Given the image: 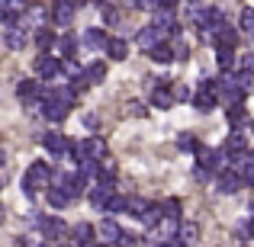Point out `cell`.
I'll return each instance as SVG.
<instances>
[{
  "instance_id": "6da1fadb",
  "label": "cell",
  "mask_w": 254,
  "mask_h": 247,
  "mask_svg": "<svg viewBox=\"0 0 254 247\" xmlns=\"http://www.w3.org/2000/svg\"><path fill=\"white\" fill-rule=\"evenodd\" d=\"M55 183V170H52L49 161H32L26 167V177H23V193L26 196H36L39 190Z\"/></svg>"
},
{
  "instance_id": "7a4b0ae2",
  "label": "cell",
  "mask_w": 254,
  "mask_h": 247,
  "mask_svg": "<svg viewBox=\"0 0 254 247\" xmlns=\"http://www.w3.org/2000/svg\"><path fill=\"white\" fill-rule=\"evenodd\" d=\"M71 157H74V161H84V157H97V161H103V157H106V142H103V138H84V142L71 145Z\"/></svg>"
},
{
  "instance_id": "3957f363",
  "label": "cell",
  "mask_w": 254,
  "mask_h": 247,
  "mask_svg": "<svg viewBox=\"0 0 254 247\" xmlns=\"http://www.w3.org/2000/svg\"><path fill=\"white\" fill-rule=\"evenodd\" d=\"M16 97H19V103H23L26 109H36V106H42V99H45V87L39 81H19Z\"/></svg>"
},
{
  "instance_id": "277c9868",
  "label": "cell",
  "mask_w": 254,
  "mask_h": 247,
  "mask_svg": "<svg viewBox=\"0 0 254 247\" xmlns=\"http://www.w3.org/2000/svg\"><path fill=\"white\" fill-rule=\"evenodd\" d=\"M196 164L199 167H206V170H216V173H225L229 170V151H209V148H199L196 151Z\"/></svg>"
},
{
  "instance_id": "5b68a950",
  "label": "cell",
  "mask_w": 254,
  "mask_h": 247,
  "mask_svg": "<svg viewBox=\"0 0 254 247\" xmlns=\"http://www.w3.org/2000/svg\"><path fill=\"white\" fill-rule=\"evenodd\" d=\"M52 186H62L71 199H77V196H84V190H87V177L81 170L77 173H55V183Z\"/></svg>"
},
{
  "instance_id": "8992f818",
  "label": "cell",
  "mask_w": 254,
  "mask_h": 247,
  "mask_svg": "<svg viewBox=\"0 0 254 247\" xmlns=\"http://www.w3.org/2000/svg\"><path fill=\"white\" fill-rule=\"evenodd\" d=\"M32 68H36V74H42V77H58L62 74V58H55L52 51H39L36 58H32Z\"/></svg>"
},
{
  "instance_id": "52a82bcc",
  "label": "cell",
  "mask_w": 254,
  "mask_h": 247,
  "mask_svg": "<svg viewBox=\"0 0 254 247\" xmlns=\"http://www.w3.org/2000/svg\"><path fill=\"white\" fill-rule=\"evenodd\" d=\"M116 196V186H113V180H100L97 186H90V205L97 212H106V205H110V199Z\"/></svg>"
},
{
  "instance_id": "ba28073f",
  "label": "cell",
  "mask_w": 254,
  "mask_h": 247,
  "mask_svg": "<svg viewBox=\"0 0 254 247\" xmlns=\"http://www.w3.org/2000/svg\"><path fill=\"white\" fill-rule=\"evenodd\" d=\"M45 19H52V6H42V3H29L26 6V13H23V26L26 29H42L45 26Z\"/></svg>"
},
{
  "instance_id": "9c48e42d",
  "label": "cell",
  "mask_w": 254,
  "mask_h": 247,
  "mask_svg": "<svg viewBox=\"0 0 254 247\" xmlns=\"http://www.w3.org/2000/svg\"><path fill=\"white\" fill-rule=\"evenodd\" d=\"M151 26H155V29H161L164 36H174V32H177V13H174V6H161V10H155L151 13Z\"/></svg>"
},
{
  "instance_id": "30bf717a",
  "label": "cell",
  "mask_w": 254,
  "mask_h": 247,
  "mask_svg": "<svg viewBox=\"0 0 254 247\" xmlns=\"http://www.w3.org/2000/svg\"><path fill=\"white\" fill-rule=\"evenodd\" d=\"M39 228H42V238L45 241H62V238H68L71 235V228L62 222V218H39Z\"/></svg>"
},
{
  "instance_id": "8fae6325",
  "label": "cell",
  "mask_w": 254,
  "mask_h": 247,
  "mask_svg": "<svg viewBox=\"0 0 254 247\" xmlns=\"http://www.w3.org/2000/svg\"><path fill=\"white\" fill-rule=\"evenodd\" d=\"M39 109H42V116L49 119V122H64V119H68V112H71V106L62 103L58 97H49V99H42V106H39Z\"/></svg>"
},
{
  "instance_id": "7c38bea8",
  "label": "cell",
  "mask_w": 254,
  "mask_h": 247,
  "mask_svg": "<svg viewBox=\"0 0 254 247\" xmlns=\"http://www.w3.org/2000/svg\"><path fill=\"white\" fill-rule=\"evenodd\" d=\"M174 103H177V97L168 87V81H155V87H151V106L155 109H171Z\"/></svg>"
},
{
  "instance_id": "4fadbf2b",
  "label": "cell",
  "mask_w": 254,
  "mask_h": 247,
  "mask_svg": "<svg viewBox=\"0 0 254 247\" xmlns=\"http://www.w3.org/2000/svg\"><path fill=\"white\" fill-rule=\"evenodd\" d=\"M245 186V173H238V170H225V173H219V193L222 196H232V193H238Z\"/></svg>"
},
{
  "instance_id": "5bb4252c",
  "label": "cell",
  "mask_w": 254,
  "mask_h": 247,
  "mask_svg": "<svg viewBox=\"0 0 254 247\" xmlns=\"http://www.w3.org/2000/svg\"><path fill=\"white\" fill-rule=\"evenodd\" d=\"M123 235H126V231L119 228L113 218H103V222L97 225V238H100V244H119V241H123Z\"/></svg>"
},
{
  "instance_id": "9a60e30c",
  "label": "cell",
  "mask_w": 254,
  "mask_h": 247,
  "mask_svg": "<svg viewBox=\"0 0 254 247\" xmlns=\"http://www.w3.org/2000/svg\"><path fill=\"white\" fill-rule=\"evenodd\" d=\"M3 45L10 51H19V49H26V26H3Z\"/></svg>"
},
{
  "instance_id": "2e32d148",
  "label": "cell",
  "mask_w": 254,
  "mask_h": 247,
  "mask_svg": "<svg viewBox=\"0 0 254 247\" xmlns=\"http://www.w3.org/2000/svg\"><path fill=\"white\" fill-rule=\"evenodd\" d=\"M74 10L77 6L71 3V0H55V3H52V23L55 26H68L71 19H74Z\"/></svg>"
},
{
  "instance_id": "e0dca14e",
  "label": "cell",
  "mask_w": 254,
  "mask_h": 247,
  "mask_svg": "<svg viewBox=\"0 0 254 247\" xmlns=\"http://www.w3.org/2000/svg\"><path fill=\"white\" fill-rule=\"evenodd\" d=\"M164 39H168V36H164L161 29H155V26H145V29H142V32L135 36V42H138V49L151 51V49H158V45H161Z\"/></svg>"
},
{
  "instance_id": "ac0fdd59",
  "label": "cell",
  "mask_w": 254,
  "mask_h": 247,
  "mask_svg": "<svg viewBox=\"0 0 254 247\" xmlns=\"http://www.w3.org/2000/svg\"><path fill=\"white\" fill-rule=\"evenodd\" d=\"M42 145H45V151H49L52 157L64 154V151H71V145L64 142V135H62V132H49V135H42Z\"/></svg>"
},
{
  "instance_id": "d6986e66",
  "label": "cell",
  "mask_w": 254,
  "mask_h": 247,
  "mask_svg": "<svg viewBox=\"0 0 254 247\" xmlns=\"http://www.w3.org/2000/svg\"><path fill=\"white\" fill-rule=\"evenodd\" d=\"M93 235H97V228H93L90 222H77V225H71V241H74V244H90V241H93Z\"/></svg>"
},
{
  "instance_id": "ffe728a7",
  "label": "cell",
  "mask_w": 254,
  "mask_h": 247,
  "mask_svg": "<svg viewBox=\"0 0 254 247\" xmlns=\"http://www.w3.org/2000/svg\"><path fill=\"white\" fill-rule=\"evenodd\" d=\"M106 42H110V36H106L103 29H87L84 36H81L84 49H106Z\"/></svg>"
},
{
  "instance_id": "44dd1931",
  "label": "cell",
  "mask_w": 254,
  "mask_h": 247,
  "mask_svg": "<svg viewBox=\"0 0 254 247\" xmlns=\"http://www.w3.org/2000/svg\"><path fill=\"white\" fill-rule=\"evenodd\" d=\"M106 55H110L113 61H126V58H129V42H126V39H116V36H113L110 42H106Z\"/></svg>"
},
{
  "instance_id": "7402d4cb",
  "label": "cell",
  "mask_w": 254,
  "mask_h": 247,
  "mask_svg": "<svg viewBox=\"0 0 254 247\" xmlns=\"http://www.w3.org/2000/svg\"><path fill=\"white\" fill-rule=\"evenodd\" d=\"M84 77L90 81V87H93V84H103V81H106V64H103V61L87 64V68H84Z\"/></svg>"
},
{
  "instance_id": "603a6c76",
  "label": "cell",
  "mask_w": 254,
  "mask_h": 247,
  "mask_svg": "<svg viewBox=\"0 0 254 247\" xmlns=\"http://www.w3.org/2000/svg\"><path fill=\"white\" fill-rule=\"evenodd\" d=\"M148 55H151V61H158V64H168V61H174V58H177V55H174V45H171V42H161L158 49H151Z\"/></svg>"
},
{
  "instance_id": "cb8c5ba5",
  "label": "cell",
  "mask_w": 254,
  "mask_h": 247,
  "mask_svg": "<svg viewBox=\"0 0 254 247\" xmlns=\"http://www.w3.org/2000/svg\"><path fill=\"white\" fill-rule=\"evenodd\" d=\"M225 151H229L232 157H238V154H248V145H245V138L238 135V132H232V135L225 138Z\"/></svg>"
},
{
  "instance_id": "d4e9b609",
  "label": "cell",
  "mask_w": 254,
  "mask_h": 247,
  "mask_svg": "<svg viewBox=\"0 0 254 247\" xmlns=\"http://www.w3.org/2000/svg\"><path fill=\"white\" fill-rule=\"evenodd\" d=\"M158 235H161V238H180V218L164 215L161 225H158Z\"/></svg>"
},
{
  "instance_id": "484cf974",
  "label": "cell",
  "mask_w": 254,
  "mask_h": 247,
  "mask_svg": "<svg viewBox=\"0 0 254 247\" xmlns=\"http://www.w3.org/2000/svg\"><path fill=\"white\" fill-rule=\"evenodd\" d=\"M32 42L39 45V51H49V49H55V45H58V39H55V36H52V32H49V29L42 26V29H36V36H32Z\"/></svg>"
},
{
  "instance_id": "4316f807",
  "label": "cell",
  "mask_w": 254,
  "mask_h": 247,
  "mask_svg": "<svg viewBox=\"0 0 254 247\" xmlns=\"http://www.w3.org/2000/svg\"><path fill=\"white\" fill-rule=\"evenodd\" d=\"M216 45H229V49H235V45H238V32L232 29L229 23H222V26H219V39H216Z\"/></svg>"
},
{
  "instance_id": "83f0119b",
  "label": "cell",
  "mask_w": 254,
  "mask_h": 247,
  "mask_svg": "<svg viewBox=\"0 0 254 247\" xmlns=\"http://www.w3.org/2000/svg\"><path fill=\"white\" fill-rule=\"evenodd\" d=\"M68 202H71V196L62 190V186H52V190H49V205H52V209H64Z\"/></svg>"
},
{
  "instance_id": "f1b7e54d",
  "label": "cell",
  "mask_w": 254,
  "mask_h": 247,
  "mask_svg": "<svg viewBox=\"0 0 254 247\" xmlns=\"http://www.w3.org/2000/svg\"><path fill=\"white\" fill-rule=\"evenodd\" d=\"M232 58H235V49H229V45H216V64L222 71L232 68Z\"/></svg>"
},
{
  "instance_id": "f546056e",
  "label": "cell",
  "mask_w": 254,
  "mask_h": 247,
  "mask_svg": "<svg viewBox=\"0 0 254 247\" xmlns=\"http://www.w3.org/2000/svg\"><path fill=\"white\" fill-rule=\"evenodd\" d=\"M161 218H164V209H161V205H155V202H151V205H148V212L142 215V222L148 225V228H158V225H161Z\"/></svg>"
},
{
  "instance_id": "4dcf8cb0",
  "label": "cell",
  "mask_w": 254,
  "mask_h": 247,
  "mask_svg": "<svg viewBox=\"0 0 254 247\" xmlns=\"http://www.w3.org/2000/svg\"><path fill=\"white\" fill-rule=\"evenodd\" d=\"M196 241H199V228H196V225H193V222L180 225V244L190 247V244H196Z\"/></svg>"
},
{
  "instance_id": "1f68e13d",
  "label": "cell",
  "mask_w": 254,
  "mask_h": 247,
  "mask_svg": "<svg viewBox=\"0 0 254 247\" xmlns=\"http://www.w3.org/2000/svg\"><path fill=\"white\" fill-rule=\"evenodd\" d=\"M55 49H58V55H62V58H71V55H74V49H77V39L74 36H62Z\"/></svg>"
},
{
  "instance_id": "d6a6232c",
  "label": "cell",
  "mask_w": 254,
  "mask_h": 247,
  "mask_svg": "<svg viewBox=\"0 0 254 247\" xmlns=\"http://www.w3.org/2000/svg\"><path fill=\"white\" fill-rule=\"evenodd\" d=\"M225 119H229L232 125H242V122H248V112H245V106L238 103V106H229V109H225Z\"/></svg>"
},
{
  "instance_id": "836d02e7",
  "label": "cell",
  "mask_w": 254,
  "mask_h": 247,
  "mask_svg": "<svg viewBox=\"0 0 254 247\" xmlns=\"http://www.w3.org/2000/svg\"><path fill=\"white\" fill-rule=\"evenodd\" d=\"M77 170L84 177H100V161L97 157H84V161H77Z\"/></svg>"
},
{
  "instance_id": "e575fe53",
  "label": "cell",
  "mask_w": 254,
  "mask_h": 247,
  "mask_svg": "<svg viewBox=\"0 0 254 247\" xmlns=\"http://www.w3.org/2000/svg\"><path fill=\"white\" fill-rule=\"evenodd\" d=\"M0 6H3V13H10V16H16V13H26V6H29V0H0Z\"/></svg>"
},
{
  "instance_id": "d590c367",
  "label": "cell",
  "mask_w": 254,
  "mask_h": 247,
  "mask_svg": "<svg viewBox=\"0 0 254 247\" xmlns=\"http://www.w3.org/2000/svg\"><path fill=\"white\" fill-rule=\"evenodd\" d=\"M62 71L68 74V81H74V77H81V74H84V68L74 61V58H62Z\"/></svg>"
},
{
  "instance_id": "8d00e7d4",
  "label": "cell",
  "mask_w": 254,
  "mask_h": 247,
  "mask_svg": "<svg viewBox=\"0 0 254 247\" xmlns=\"http://www.w3.org/2000/svg\"><path fill=\"white\" fill-rule=\"evenodd\" d=\"M238 26H242V32L254 36V6H245V10H242V19H238Z\"/></svg>"
},
{
  "instance_id": "74e56055",
  "label": "cell",
  "mask_w": 254,
  "mask_h": 247,
  "mask_svg": "<svg viewBox=\"0 0 254 247\" xmlns=\"http://www.w3.org/2000/svg\"><path fill=\"white\" fill-rule=\"evenodd\" d=\"M148 205H151V202H145V199H138V196H129V212H132L135 218H142L145 212H148Z\"/></svg>"
},
{
  "instance_id": "f35d334b",
  "label": "cell",
  "mask_w": 254,
  "mask_h": 247,
  "mask_svg": "<svg viewBox=\"0 0 254 247\" xmlns=\"http://www.w3.org/2000/svg\"><path fill=\"white\" fill-rule=\"evenodd\" d=\"M106 212H113V215H116V212H129V196H113L110 205H106Z\"/></svg>"
},
{
  "instance_id": "ab89813d",
  "label": "cell",
  "mask_w": 254,
  "mask_h": 247,
  "mask_svg": "<svg viewBox=\"0 0 254 247\" xmlns=\"http://www.w3.org/2000/svg\"><path fill=\"white\" fill-rule=\"evenodd\" d=\"M113 173H116V161L106 154L103 161H100V180H113Z\"/></svg>"
},
{
  "instance_id": "60d3db41",
  "label": "cell",
  "mask_w": 254,
  "mask_h": 247,
  "mask_svg": "<svg viewBox=\"0 0 254 247\" xmlns=\"http://www.w3.org/2000/svg\"><path fill=\"white\" fill-rule=\"evenodd\" d=\"M161 209H164V215H171V218H180V199H177V196L164 199V202H161Z\"/></svg>"
},
{
  "instance_id": "b9f144b4",
  "label": "cell",
  "mask_w": 254,
  "mask_h": 247,
  "mask_svg": "<svg viewBox=\"0 0 254 247\" xmlns=\"http://www.w3.org/2000/svg\"><path fill=\"white\" fill-rule=\"evenodd\" d=\"M235 77H238V87H242L245 93H251V90H254V74H251V71H238Z\"/></svg>"
},
{
  "instance_id": "7bdbcfd3",
  "label": "cell",
  "mask_w": 254,
  "mask_h": 247,
  "mask_svg": "<svg viewBox=\"0 0 254 247\" xmlns=\"http://www.w3.org/2000/svg\"><path fill=\"white\" fill-rule=\"evenodd\" d=\"M177 148L180 151H199V145H196V138H193V135H180L177 138Z\"/></svg>"
},
{
  "instance_id": "ee69618b",
  "label": "cell",
  "mask_w": 254,
  "mask_h": 247,
  "mask_svg": "<svg viewBox=\"0 0 254 247\" xmlns=\"http://www.w3.org/2000/svg\"><path fill=\"white\" fill-rule=\"evenodd\" d=\"M103 23H106V26H116V23H119V10H113V6L103 3Z\"/></svg>"
},
{
  "instance_id": "f6af8a7d",
  "label": "cell",
  "mask_w": 254,
  "mask_h": 247,
  "mask_svg": "<svg viewBox=\"0 0 254 247\" xmlns=\"http://www.w3.org/2000/svg\"><path fill=\"white\" fill-rule=\"evenodd\" d=\"M171 45H174V55H177V61H187V55H190V49H187L184 42H177V39H171Z\"/></svg>"
},
{
  "instance_id": "bcb514c9",
  "label": "cell",
  "mask_w": 254,
  "mask_h": 247,
  "mask_svg": "<svg viewBox=\"0 0 254 247\" xmlns=\"http://www.w3.org/2000/svg\"><path fill=\"white\" fill-rule=\"evenodd\" d=\"M161 0H138V10H151V13H155V10H161Z\"/></svg>"
},
{
  "instance_id": "7dc6e473",
  "label": "cell",
  "mask_w": 254,
  "mask_h": 247,
  "mask_svg": "<svg viewBox=\"0 0 254 247\" xmlns=\"http://www.w3.org/2000/svg\"><path fill=\"white\" fill-rule=\"evenodd\" d=\"M171 90H174V97H177V99H180V103H184V99H190V90H187V87H184V84H174V87H171Z\"/></svg>"
},
{
  "instance_id": "c3c4849f",
  "label": "cell",
  "mask_w": 254,
  "mask_h": 247,
  "mask_svg": "<svg viewBox=\"0 0 254 247\" xmlns=\"http://www.w3.org/2000/svg\"><path fill=\"white\" fill-rule=\"evenodd\" d=\"M242 71H251V74H254V51L242 55Z\"/></svg>"
},
{
  "instance_id": "681fc988",
  "label": "cell",
  "mask_w": 254,
  "mask_h": 247,
  "mask_svg": "<svg viewBox=\"0 0 254 247\" xmlns=\"http://www.w3.org/2000/svg\"><path fill=\"white\" fill-rule=\"evenodd\" d=\"M129 112H132V116H145V112H148V109H145L142 103H129Z\"/></svg>"
},
{
  "instance_id": "f907efd6",
  "label": "cell",
  "mask_w": 254,
  "mask_h": 247,
  "mask_svg": "<svg viewBox=\"0 0 254 247\" xmlns=\"http://www.w3.org/2000/svg\"><path fill=\"white\" fill-rule=\"evenodd\" d=\"M71 3H74V6H77V10H81V6L87 3V0H71Z\"/></svg>"
},
{
  "instance_id": "816d5d0a",
  "label": "cell",
  "mask_w": 254,
  "mask_h": 247,
  "mask_svg": "<svg viewBox=\"0 0 254 247\" xmlns=\"http://www.w3.org/2000/svg\"><path fill=\"white\" fill-rule=\"evenodd\" d=\"M161 3H164V6H174V3H177V0H161Z\"/></svg>"
},
{
  "instance_id": "f5cc1de1",
  "label": "cell",
  "mask_w": 254,
  "mask_h": 247,
  "mask_svg": "<svg viewBox=\"0 0 254 247\" xmlns=\"http://www.w3.org/2000/svg\"><path fill=\"white\" fill-rule=\"evenodd\" d=\"M190 3H193V6H203V0H190Z\"/></svg>"
},
{
  "instance_id": "db71d44e",
  "label": "cell",
  "mask_w": 254,
  "mask_h": 247,
  "mask_svg": "<svg viewBox=\"0 0 254 247\" xmlns=\"http://www.w3.org/2000/svg\"><path fill=\"white\" fill-rule=\"evenodd\" d=\"M77 247H93V244H77Z\"/></svg>"
},
{
  "instance_id": "11a10c76",
  "label": "cell",
  "mask_w": 254,
  "mask_h": 247,
  "mask_svg": "<svg viewBox=\"0 0 254 247\" xmlns=\"http://www.w3.org/2000/svg\"><path fill=\"white\" fill-rule=\"evenodd\" d=\"M251 161H254V151H251Z\"/></svg>"
},
{
  "instance_id": "9f6ffc18",
  "label": "cell",
  "mask_w": 254,
  "mask_h": 247,
  "mask_svg": "<svg viewBox=\"0 0 254 247\" xmlns=\"http://www.w3.org/2000/svg\"><path fill=\"white\" fill-rule=\"evenodd\" d=\"M251 132H254V122H251Z\"/></svg>"
},
{
  "instance_id": "6f0895ef",
  "label": "cell",
  "mask_w": 254,
  "mask_h": 247,
  "mask_svg": "<svg viewBox=\"0 0 254 247\" xmlns=\"http://www.w3.org/2000/svg\"><path fill=\"white\" fill-rule=\"evenodd\" d=\"M45 247H49V244H45Z\"/></svg>"
},
{
  "instance_id": "680465c9",
  "label": "cell",
  "mask_w": 254,
  "mask_h": 247,
  "mask_svg": "<svg viewBox=\"0 0 254 247\" xmlns=\"http://www.w3.org/2000/svg\"><path fill=\"white\" fill-rule=\"evenodd\" d=\"M116 247H119V244H116Z\"/></svg>"
}]
</instances>
